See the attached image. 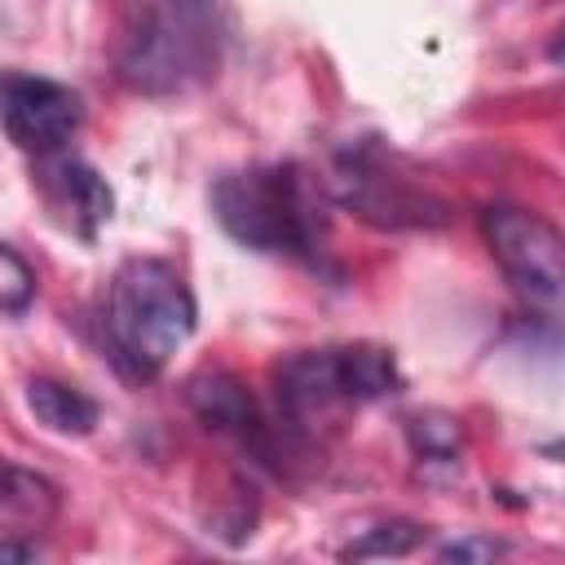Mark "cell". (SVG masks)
<instances>
[{
	"mask_svg": "<svg viewBox=\"0 0 565 565\" xmlns=\"http://www.w3.org/2000/svg\"><path fill=\"white\" fill-rule=\"evenodd\" d=\"M221 66L216 0H115L110 71L137 97H181Z\"/></svg>",
	"mask_w": 565,
	"mask_h": 565,
	"instance_id": "obj_1",
	"label": "cell"
},
{
	"mask_svg": "<svg viewBox=\"0 0 565 565\" xmlns=\"http://www.w3.org/2000/svg\"><path fill=\"white\" fill-rule=\"evenodd\" d=\"M477 225L516 300L543 318H565V230L525 203H486Z\"/></svg>",
	"mask_w": 565,
	"mask_h": 565,
	"instance_id": "obj_5",
	"label": "cell"
},
{
	"mask_svg": "<svg viewBox=\"0 0 565 565\" xmlns=\"http://www.w3.org/2000/svg\"><path fill=\"white\" fill-rule=\"evenodd\" d=\"M84 119V102L75 88L31 75V71H9L4 75V132L18 150L44 159L57 154Z\"/></svg>",
	"mask_w": 565,
	"mask_h": 565,
	"instance_id": "obj_8",
	"label": "cell"
},
{
	"mask_svg": "<svg viewBox=\"0 0 565 565\" xmlns=\"http://www.w3.org/2000/svg\"><path fill=\"white\" fill-rule=\"evenodd\" d=\"M26 406H31L35 424H44L57 437H88L97 428V415H102L84 388L49 380V375L26 380Z\"/></svg>",
	"mask_w": 565,
	"mask_h": 565,
	"instance_id": "obj_11",
	"label": "cell"
},
{
	"mask_svg": "<svg viewBox=\"0 0 565 565\" xmlns=\"http://www.w3.org/2000/svg\"><path fill=\"white\" fill-rule=\"evenodd\" d=\"M185 397H190L194 415L212 433L230 437L243 455H252L256 463H269V468H287L291 446L300 437L274 411H265L238 375H230V371H199L185 384Z\"/></svg>",
	"mask_w": 565,
	"mask_h": 565,
	"instance_id": "obj_7",
	"label": "cell"
},
{
	"mask_svg": "<svg viewBox=\"0 0 565 565\" xmlns=\"http://www.w3.org/2000/svg\"><path fill=\"white\" fill-rule=\"evenodd\" d=\"M411 437H415V450L428 455V459H450L455 446H459V428L450 419H437V415H415Z\"/></svg>",
	"mask_w": 565,
	"mask_h": 565,
	"instance_id": "obj_14",
	"label": "cell"
},
{
	"mask_svg": "<svg viewBox=\"0 0 565 565\" xmlns=\"http://www.w3.org/2000/svg\"><path fill=\"white\" fill-rule=\"evenodd\" d=\"M499 552H503V543H494V539H459V543L441 547L446 561H494Z\"/></svg>",
	"mask_w": 565,
	"mask_h": 565,
	"instance_id": "obj_15",
	"label": "cell"
},
{
	"mask_svg": "<svg viewBox=\"0 0 565 565\" xmlns=\"http://www.w3.org/2000/svg\"><path fill=\"white\" fill-rule=\"evenodd\" d=\"M0 265H4V274H0V305H4V318L18 322L31 309V300H35V269L18 256V247H0Z\"/></svg>",
	"mask_w": 565,
	"mask_h": 565,
	"instance_id": "obj_13",
	"label": "cell"
},
{
	"mask_svg": "<svg viewBox=\"0 0 565 565\" xmlns=\"http://www.w3.org/2000/svg\"><path fill=\"white\" fill-rule=\"evenodd\" d=\"M212 212L221 230L265 256H287L327 274V212L313 177L296 163H256L216 177Z\"/></svg>",
	"mask_w": 565,
	"mask_h": 565,
	"instance_id": "obj_2",
	"label": "cell"
},
{
	"mask_svg": "<svg viewBox=\"0 0 565 565\" xmlns=\"http://www.w3.org/2000/svg\"><path fill=\"white\" fill-rule=\"evenodd\" d=\"M40 181H44L49 207H53V212L62 216V225L75 230L79 238H93L97 225L110 221V207H115L110 185H106V181L97 177V168H88L84 159L62 154V150H57V154H44Z\"/></svg>",
	"mask_w": 565,
	"mask_h": 565,
	"instance_id": "obj_9",
	"label": "cell"
},
{
	"mask_svg": "<svg viewBox=\"0 0 565 565\" xmlns=\"http://www.w3.org/2000/svg\"><path fill=\"white\" fill-rule=\"evenodd\" d=\"M397 388H402L397 358L380 344L300 349L274 366V415L296 437H305L318 419L380 402Z\"/></svg>",
	"mask_w": 565,
	"mask_h": 565,
	"instance_id": "obj_4",
	"label": "cell"
},
{
	"mask_svg": "<svg viewBox=\"0 0 565 565\" xmlns=\"http://www.w3.org/2000/svg\"><path fill=\"white\" fill-rule=\"evenodd\" d=\"M327 190L340 207L353 216L380 225V230H441L450 221L446 203L393 168V159L375 141H349L331 154V177Z\"/></svg>",
	"mask_w": 565,
	"mask_h": 565,
	"instance_id": "obj_6",
	"label": "cell"
},
{
	"mask_svg": "<svg viewBox=\"0 0 565 565\" xmlns=\"http://www.w3.org/2000/svg\"><path fill=\"white\" fill-rule=\"evenodd\" d=\"M194 296L185 278L154 256H132L115 269L102 305L106 353L128 380H154L194 335Z\"/></svg>",
	"mask_w": 565,
	"mask_h": 565,
	"instance_id": "obj_3",
	"label": "cell"
},
{
	"mask_svg": "<svg viewBox=\"0 0 565 565\" xmlns=\"http://www.w3.org/2000/svg\"><path fill=\"white\" fill-rule=\"evenodd\" d=\"M0 516H4V539H35L40 530H49V521L57 516V490L49 477L9 463L4 468V499H0Z\"/></svg>",
	"mask_w": 565,
	"mask_h": 565,
	"instance_id": "obj_10",
	"label": "cell"
},
{
	"mask_svg": "<svg viewBox=\"0 0 565 565\" xmlns=\"http://www.w3.org/2000/svg\"><path fill=\"white\" fill-rule=\"evenodd\" d=\"M419 539H424V525H415V521H380V525L362 530L344 547V556H353V561H366V556H406Z\"/></svg>",
	"mask_w": 565,
	"mask_h": 565,
	"instance_id": "obj_12",
	"label": "cell"
}]
</instances>
